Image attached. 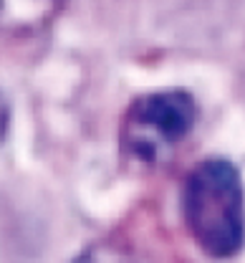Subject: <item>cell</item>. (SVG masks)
<instances>
[{
  "instance_id": "obj_1",
  "label": "cell",
  "mask_w": 245,
  "mask_h": 263,
  "mask_svg": "<svg viewBox=\"0 0 245 263\" xmlns=\"http://www.w3.org/2000/svg\"><path fill=\"white\" fill-rule=\"evenodd\" d=\"M182 218L208 256H235L245 243V190L238 170L220 157L202 160L185 180Z\"/></svg>"
},
{
  "instance_id": "obj_2",
  "label": "cell",
  "mask_w": 245,
  "mask_h": 263,
  "mask_svg": "<svg viewBox=\"0 0 245 263\" xmlns=\"http://www.w3.org/2000/svg\"><path fill=\"white\" fill-rule=\"evenodd\" d=\"M197 104L182 89L137 99L121 119V149L144 167L167 162L195 127Z\"/></svg>"
},
{
  "instance_id": "obj_3",
  "label": "cell",
  "mask_w": 245,
  "mask_h": 263,
  "mask_svg": "<svg viewBox=\"0 0 245 263\" xmlns=\"http://www.w3.org/2000/svg\"><path fill=\"white\" fill-rule=\"evenodd\" d=\"M66 5V0H0V33L31 35L43 31Z\"/></svg>"
},
{
  "instance_id": "obj_4",
  "label": "cell",
  "mask_w": 245,
  "mask_h": 263,
  "mask_svg": "<svg viewBox=\"0 0 245 263\" xmlns=\"http://www.w3.org/2000/svg\"><path fill=\"white\" fill-rule=\"evenodd\" d=\"M8 119H10L8 104H5V99L0 97V142H3V137H5V132H8Z\"/></svg>"
}]
</instances>
